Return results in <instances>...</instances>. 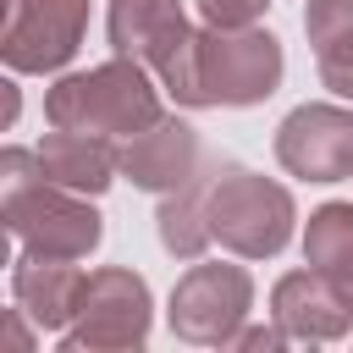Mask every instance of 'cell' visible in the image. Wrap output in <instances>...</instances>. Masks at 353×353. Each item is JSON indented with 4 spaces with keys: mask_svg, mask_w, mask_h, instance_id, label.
Instances as JSON below:
<instances>
[{
    "mask_svg": "<svg viewBox=\"0 0 353 353\" xmlns=\"http://www.w3.org/2000/svg\"><path fill=\"white\" fill-rule=\"evenodd\" d=\"M154 77L165 99L188 110H221V105L243 110V105H265L281 88L287 55L270 28H193Z\"/></svg>",
    "mask_w": 353,
    "mask_h": 353,
    "instance_id": "obj_1",
    "label": "cell"
},
{
    "mask_svg": "<svg viewBox=\"0 0 353 353\" xmlns=\"http://www.w3.org/2000/svg\"><path fill=\"white\" fill-rule=\"evenodd\" d=\"M165 116V88L143 61L110 55L88 72H61L44 88V121L94 138H132Z\"/></svg>",
    "mask_w": 353,
    "mask_h": 353,
    "instance_id": "obj_2",
    "label": "cell"
},
{
    "mask_svg": "<svg viewBox=\"0 0 353 353\" xmlns=\"http://www.w3.org/2000/svg\"><path fill=\"white\" fill-rule=\"evenodd\" d=\"M0 221H6V237L17 243V254H39V259H88L105 243V215L88 204V193L55 188L44 176L6 182Z\"/></svg>",
    "mask_w": 353,
    "mask_h": 353,
    "instance_id": "obj_3",
    "label": "cell"
},
{
    "mask_svg": "<svg viewBox=\"0 0 353 353\" xmlns=\"http://www.w3.org/2000/svg\"><path fill=\"white\" fill-rule=\"evenodd\" d=\"M210 226L226 254L276 259L298 232V204L281 182L259 176L248 165H215L210 171Z\"/></svg>",
    "mask_w": 353,
    "mask_h": 353,
    "instance_id": "obj_4",
    "label": "cell"
},
{
    "mask_svg": "<svg viewBox=\"0 0 353 353\" xmlns=\"http://www.w3.org/2000/svg\"><path fill=\"white\" fill-rule=\"evenodd\" d=\"M154 331V292L127 265H99L83 281L72 325L55 336L61 353H138Z\"/></svg>",
    "mask_w": 353,
    "mask_h": 353,
    "instance_id": "obj_5",
    "label": "cell"
},
{
    "mask_svg": "<svg viewBox=\"0 0 353 353\" xmlns=\"http://www.w3.org/2000/svg\"><path fill=\"white\" fill-rule=\"evenodd\" d=\"M248 314H254V276L221 259H193L165 303V325L188 347H226Z\"/></svg>",
    "mask_w": 353,
    "mask_h": 353,
    "instance_id": "obj_6",
    "label": "cell"
},
{
    "mask_svg": "<svg viewBox=\"0 0 353 353\" xmlns=\"http://www.w3.org/2000/svg\"><path fill=\"white\" fill-rule=\"evenodd\" d=\"M88 33V0H6L0 61L17 77H55L77 61Z\"/></svg>",
    "mask_w": 353,
    "mask_h": 353,
    "instance_id": "obj_7",
    "label": "cell"
},
{
    "mask_svg": "<svg viewBox=\"0 0 353 353\" xmlns=\"http://www.w3.org/2000/svg\"><path fill=\"white\" fill-rule=\"evenodd\" d=\"M276 165L298 182H347L353 176V110L336 99H309L276 127Z\"/></svg>",
    "mask_w": 353,
    "mask_h": 353,
    "instance_id": "obj_8",
    "label": "cell"
},
{
    "mask_svg": "<svg viewBox=\"0 0 353 353\" xmlns=\"http://www.w3.org/2000/svg\"><path fill=\"white\" fill-rule=\"evenodd\" d=\"M270 314L287 325L292 342H342L353 336V298L314 265L303 270H287L276 287H270Z\"/></svg>",
    "mask_w": 353,
    "mask_h": 353,
    "instance_id": "obj_9",
    "label": "cell"
},
{
    "mask_svg": "<svg viewBox=\"0 0 353 353\" xmlns=\"http://www.w3.org/2000/svg\"><path fill=\"white\" fill-rule=\"evenodd\" d=\"M204 171V149L199 132L176 116H160L154 127L121 138V176L143 193H176L182 182H193Z\"/></svg>",
    "mask_w": 353,
    "mask_h": 353,
    "instance_id": "obj_10",
    "label": "cell"
},
{
    "mask_svg": "<svg viewBox=\"0 0 353 353\" xmlns=\"http://www.w3.org/2000/svg\"><path fill=\"white\" fill-rule=\"evenodd\" d=\"M193 33L188 22V6L182 0H110L105 6V39L116 55L127 61H143L149 72H160L182 39Z\"/></svg>",
    "mask_w": 353,
    "mask_h": 353,
    "instance_id": "obj_11",
    "label": "cell"
},
{
    "mask_svg": "<svg viewBox=\"0 0 353 353\" xmlns=\"http://www.w3.org/2000/svg\"><path fill=\"white\" fill-rule=\"evenodd\" d=\"M88 270L77 259H39V254H17L11 259V303L50 336H61L77 314Z\"/></svg>",
    "mask_w": 353,
    "mask_h": 353,
    "instance_id": "obj_12",
    "label": "cell"
},
{
    "mask_svg": "<svg viewBox=\"0 0 353 353\" xmlns=\"http://www.w3.org/2000/svg\"><path fill=\"white\" fill-rule=\"evenodd\" d=\"M33 154H39V176H44V182L72 188V193H88V199H99V193L121 176V143H116V138L50 127V132L33 143Z\"/></svg>",
    "mask_w": 353,
    "mask_h": 353,
    "instance_id": "obj_13",
    "label": "cell"
},
{
    "mask_svg": "<svg viewBox=\"0 0 353 353\" xmlns=\"http://www.w3.org/2000/svg\"><path fill=\"white\" fill-rule=\"evenodd\" d=\"M154 237L171 259L193 265L215 248V226H210V171H199L193 182H182L176 193H160L154 210Z\"/></svg>",
    "mask_w": 353,
    "mask_h": 353,
    "instance_id": "obj_14",
    "label": "cell"
},
{
    "mask_svg": "<svg viewBox=\"0 0 353 353\" xmlns=\"http://www.w3.org/2000/svg\"><path fill=\"white\" fill-rule=\"evenodd\" d=\"M303 33L314 50L320 88H331L336 99H353V0H309Z\"/></svg>",
    "mask_w": 353,
    "mask_h": 353,
    "instance_id": "obj_15",
    "label": "cell"
},
{
    "mask_svg": "<svg viewBox=\"0 0 353 353\" xmlns=\"http://www.w3.org/2000/svg\"><path fill=\"white\" fill-rule=\"evenodd\" d=\"M303 265L325 270V276L353 298V204H347V199H331V204L309 210V226H303Z\"/></svg>",
    "mask_w": 353,
    "mask_h": 353,
    "instance_id": "obj_16",
    "label": "cell"
},
{
    "mask_svg": "<svg viewBox=\"0 0 353 353\" xmlns=\"http://www.w3.org/2000/svg\"><path fill=\"white\" fill-rule=\"evenodd\" d=\"M204 28H259L270 0H193Z\"/></svg>",
    "mask_w": 353,
    "mask_h": 353,
    "instance_id": "obj_17",
    "label": "cell"
},
{
    "mask_svg": "<svg viewBox=\"0 0 353 353\" xmlns=\"http://www.w3.org/2000/svg\"><path fill=\"white\" fill-rule=\"evenodd\" d=\"M287 342H292V336H287V325L270 314V325H248V320H243V325L232 331V342H226V347H232V353H281Z\"/></svg>",
    "mask_w": 353,
    "mask_h": 353,
    "instance_id": "obj_18",
    "label": "cell"
},
{
    "mask_svg": "<svg viewBox=\"0 0 353 353\" xmlns=\"http://www.w3.org/2000/svg\"><path fill=\"white\" fill-rule=\"evenodd\" d=\"M0 88H6V121H0V127L11 132V127H17V72H11V77H6Z\"/></svg>",
    "mask_w": 353,
    "mask_h": 353,
    "instance_id": "obj_19",
    "label": "cell"
}]
</instances>
